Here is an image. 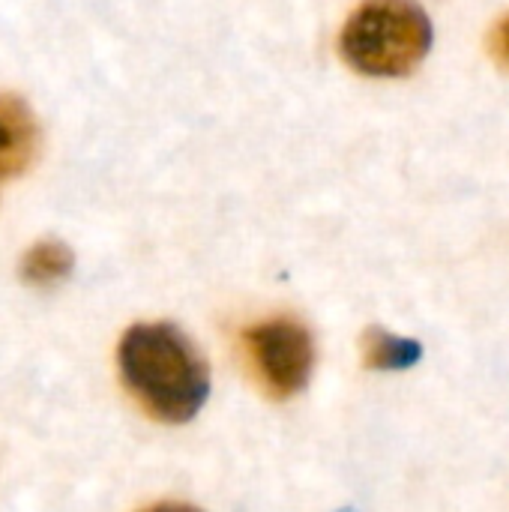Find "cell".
<instances>
[{
    "instance_id": "1",
    "label": "cell",
    "mask_w": 509,
    "mask_h": 512,
    "mask_svg": "<svg viewBox=\"0 0 509 512\" xmlns=\"http://www.w3.org/2000/svg\"><path fill=\"white\" fill-rule=\"evenodd\" d=\"M117 366L129 393L162 423H189L210 396V372L174 324H135L123 333Z\"/></svg>"
},
{
    "instance_id": "2",
    "label": "cell",
    "mask_w": 509,
    "mask_h": 512,
    "mask_svg": "<svg viewBox=\"0 0 509 512\" xmlns=\"http://www.w3.org/2000/svg\"><path fill=\"white\" fill-rule=\"evenodd\" d=\"M435 30L417 0H366L345 24L339 48L351 69L372 78H402L414 72Z\"/></svg>"
},
{
    "instance_id": "3",
    "label": "cell",
    "mask_w": 509,
    "mask_h": 512,
    "mask_svg": "<svg viewBox=\"0 0 509 512\" xmlns=\"http://www.w3.org/2000/svg\"><path fill=\"white\" fill-rule=\"evenodd\" d=\"M252 363L273 396H297L315 369L312 333L294 318H270L243 333Z\"/></svg>"
},
{
    "instance_id": "4",
    "label": "cell",
    "mask_w": 509,
    "mask_h": 512,
    "mask_svg": "<svg viewBox=\"0 0 509 512\" xmlns=\"http://www.w3.org/2000/svg\"><path fill=\"white\" fill-rule=\"evenodd\" d=\"M39 150V126L30 105L0 93V180L18 177Z\"/></svg>"
},
{
    "instance_id": "5",
    "label": "cell",
    "mask_w": 509,
    "mask_h": 512,
    "mask_svg": "<svg viewBox=\"0 0 509 512\" xmlns=\"http://www.w3.org/2000/svg\"><path fill=\"white\" fill-rule=\"evenodd\" d=\"M75 267V255L63 240H39L21 258V279L33 288L60 285Z\"/></svg>"
},
{
    "instance_id": "6",
    "label": "cell",
    "mask_w": 509,
    "mask_h": 512,
    "mask_svg": "<svg viewBox=\"0 0 509 512\" xmlns=\"http://www.w3.org/2000/svg\"><path fill=\"white\" fill-rule=\"evenodd\" d=\"M363 351H366V366L375 372H405V369L417 366L423 357L420 342L396 336V333L381 330V327H372L366 333Z\"/></svg>"
},
{
    "instance_id": "7",
    "label": "cell",
    "mask_w": 509,
    "mask_h": 512,
    "mask_svg": "<svg viewBox=\"0 0 509 512\" xmlns=\"http://www.w3.org/2000/svg\"><path fill=\"white\" fill-rule=\"evenodd\" d=\"M489 54H492V60L509 72V15H504L495 27H492V33H489Z\"/></svg>"
},
{
    "instance_id": "8",
    "label": "cell",
    "mask_w": 509,
    "mask_h": 512,
    "mask_svg": "<svg viewBox=\"0 0 509 512\" xmlns=\"http://www.w3.org/2000/svg\"><path fill=\"white\" fill-rule=\"evenodd\" d=\"M141 512H201V510H195V507H189V504H156V507H150V510H141Z\"/></svg>"
}]
</instances>
